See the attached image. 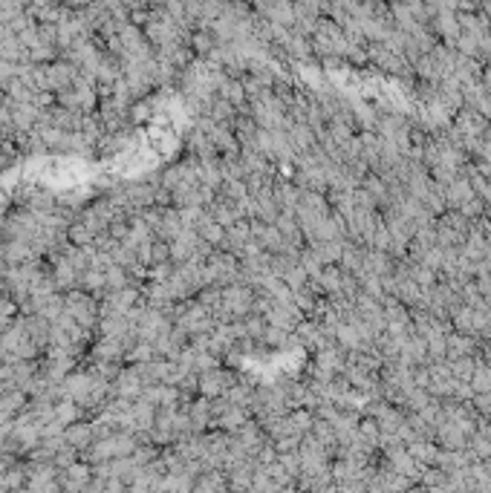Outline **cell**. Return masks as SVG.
I'll return each instance as SVG.
<instances>
[{
  "mask_svg": "<svg viewBox=\"0 0 491 493\" xmlns=\"http://www.w3.org/2000/svg\"><path fill=\"white\" fill-rule=\"evenodd\" d=\"M93 424H70L67 430H64V439H67V444L70 447H75V450H84V447H90V442H93Z\"/></svg>",
  "mask_w": 491,
  "mask_h": 493,
  "instance_id": "obj_1",
  "label": "cell"
},
{
  "mask_svg": "<svg viewBox=\"0 0 491 493\" xmlns=\"http://www.w3.org/2000/svg\"><path fill=\"white\" fill-rule=\"evenodd\" d=\"M67 234H70V239H73L75 245H90V242H93V237H96V231L90 228L87 223H78V225H73Z\"/></svg>",
  "mask_w": 491,
  "mask_h": 493,
  "instance_id": "obj_2",
  "label": "cell"
}]
</instances>
